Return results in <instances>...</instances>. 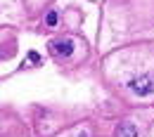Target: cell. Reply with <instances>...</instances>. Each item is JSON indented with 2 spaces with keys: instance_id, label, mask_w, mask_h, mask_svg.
<instances>
[{
  "instance_id": "6da1fadb",
  "label": "cell",
  "mask_w": 154,
  "mask_h": 137,
  "mask_svg": "<svg viewBox=\"0 0 154 137\" xmlns=\"http://www.w3.org/2000/svg\"><path fill=\"white\" fill-rule=\"evenodd\" d=\"M128 88L133 90L137 97H149L154 92V78L152 76H137V78L128 80Z\"/></svg>"
},
{
  "instance_id": "7a4b0ae2",
  "label": "cell",
  "mask_w": 154,
  "mask_h": 137,
  "mask_svg": "<svg viewBox=\"0 0 154 137\" xmlns=\"http://www.w3.org/2000/svg\"><path fill=\"white\" fill-rule=\"evenodd\" d=\"M52 50L57 52V55H62V57H69L71 52H74V43L71 40H52Z\"/></svg>"
},
{
  "instance_id": "3957f363",
  "label": "cell",
  "mask_w": 154,
  "mask_h": 137,
  "mask_svg": "<svg viewBox=\"0 0 154 137\" xmlns=\"http://www.w3.org/2000/svg\"><path fill=\"white\" fill-rule=\"evenodd\" d=\"M116 135H119V137H137V128H135L131 121H123V123L119 125Z\"/></svg>"
},
{
  "instance_id": "277c9868",
  "label": "cell",
  "mask_w": 154,
  "mask_h": 137,
  "mask_svg": "<svg viewBox=\"0 0 154 137\" xmlns=\"http://www.w3.org/2000/svg\"><path fill=\"white\" fill-rule=\"evenodd\" d=\"M45 24H48V26H57V12H48Z\"/></svg>"
},
{
  "instance_id": "5b68a950",
  "label": "cell",
  "mask_w": 154,
  "mask_h": 137,
  "mask_svg": "<svg viewBox=\"0 0 154 137\" xmlns=\"http://www.w3.org/2000/svg\"><path fill=\"white\" fill-rule=\"evenodd\" d=\"M29 59H31V64H38V61H40L38 52H29Z\"/></svg>"
}]
</instances>
